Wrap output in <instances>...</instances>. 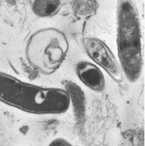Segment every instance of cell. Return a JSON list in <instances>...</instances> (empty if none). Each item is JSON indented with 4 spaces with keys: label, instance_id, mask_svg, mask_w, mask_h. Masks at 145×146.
Segmentation results:
<instances>
[{
    "label": "cell",
    "instance_id": "7a4b0ae2",
    "mask_svg": "<svg viewBox=\"0 0 145 146\" xmlns=\"http://www.w3.org/2000/svg\"><path fill=\"white\" fill-rule=\"evenodd\" d=\"M119 62L124 78L137 81L142 73L143 58L139 13L132 0H119L117 9Z\"/></svg>",
    "mask_w": 145,
    "mask_h": 146
},
{
    "label": "cell",
    "instance_id": "3957f363",
    "mask_svg": "<svg viewBox=\"0 0 145 146\" xmlns=\"http://www.w3.org/2000/svg\"><path fill=\"white\" fill-rule=\"evenodd\" d=\"M69 48L63 31L43 28L36 31L27 42L26 58L30 66L43 74H51L63 63Z\"/></svg>",
    "mask_w": 145,
    "mask_h": 146
},
{
    "label": "cell",
    "instance_id": "52a82bcc",
    "mask_svg": "<svg viewBox=\"0 0 145 146\" xmlns=\"http://www.w3.org/2000/svg\"><path fill=\"white\" fill-rule=\"evenodd\" d=\"M99 8L97 0H74L73 11L79 17H89L93 16Z\"/></svg>",
    "mask_w": 145,
    "mask_h": 146
},
{
    "label": "cell",
    "instance_id": "8992f818",
    "mask_svg": "<svg viewBox=\"0 0 145 146\" xmlns=\"http://www.w3.org/2000/svg\"><path fill=\"white\" fill-rule=\"evenodd\" d=\"M34 14L40 17H53L62 8V0H30Z\"/></svg>",
    "mask_w": 145,
    "mask_h": 146
},
{
    "label": "cell",
    "instance_id": "ba28073f",
    "mask_svg": "<svg viewBox=\"0 0 145 146\" xmlns=\"http://www.w3.org/2000/svg\"><path fill=\"white\" fill-rule=\"evenodd\" d=\"M48 146H73L70 142L62 137H57L52 140Z\"/></svg>",
    "mask_w": 145,
    "mask_h": 146
},
{
    "label": "cell",
    "instance_id": "6da1fadb",
    "mask_svg": "<svg viewBox=\"0 0 145 146\" xmlns=\"http://www.w3.org/2000/svg\"><path fill=\"white\" fill-rule=\"evenodd\" d=\"M0 101L37 115L62 114L71 105L65 89L28 83L3 72H0Z\"/></svg>",
    "mask_w": 145,
    "mask_h": 146
},
{
    "label": "cell",
    "instance_id": "5b68a950",
    "mask_svg": "<svg viewBox=\"0 0 145 146\" xmlns=\"http://www.w3.org/2000/svg\"><path fill=\"white\" fill-rule=\"evenodd\" d=\"M75 73L80 82L93 92H101L105 87L103 71L93 62L79 61L75 64Z\"/></svg>",
    "mask_w": 145,
    "mask_h": 146
},
{
    "label": "cell",
    "instance_id": "277c9868",
    "mask_svg": "<svg viewBox=\"0 0 145 146\" xmlns=\"http://www.w3.org/2000/svg\"><path fill=\"white\" fill-rule=\"evenodd\" d=\"M83 47L93 62L104 69L115 81L124 80V76L119 60L103 41L96 37H86L83 41Z\"/></svg>",
    "mask_w": 145,
    "mask_h": 146
}]
</instances>
